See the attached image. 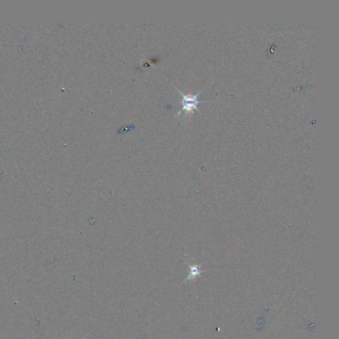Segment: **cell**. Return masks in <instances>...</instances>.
I'll use <instances>...</instances> for the list:
<instances>
[{
	"label": "cell",
	"instance_id": "cell-2",
	"mask_svg": "<svg viewBox=\"0 0 339 339\" xmlns=\"http://www.w3.org/2000/svg\"><path fill=\"white\" fill-rule=\"evenodd\" d=\"M82 339H85V338H82Z\"/></svg>",
	"mask_w": 339,
	"mask_h": 339
},
{
	"label": "cell",
	"instance_id": "cell-1",
	"mask_svg": "<svg viewBox=\"0 0 339 339\" xmlns=\"http://www.w3.org/2000/svg\"><path fill=\"white\" fill-rule=\"evenodd\" d=\"M176 90L178 91L180 97H181V102H182V109L181 112L177 113V116H180L182 114L185 115H190L193 113V111H199V105L202 103H205L204 101H200L199 100V96L202 93V91L204 90V88H202L197 94L195 95H190V94H184L183 92H181L178 88H176Z\"/></svg>",
	"mask_w": 339,
	"mask_h": 339
}]
</instances>
